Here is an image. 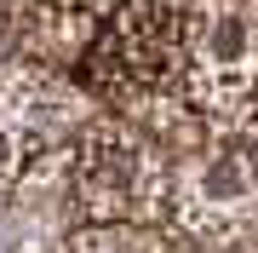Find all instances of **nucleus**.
I'll list each match as a JSON object with an SVG mask.
<instances>
[{"mask_svg": "<svg viewBox=\"0 0 258 253\" xmlns=\"http://www.w3.org/2000/svg\"><path fill=\"white\" fill-rule=\"evenodd\" d=\"M98 115L92 92L69 69L35 58H0V196L63 190L75 144Z\"/></svg>", "mask_w": 258, "mask_h": 253, "instance_id": "nucleus-1", "label": "nucleus"}, {"mask_svg": "<svg viewBox=\"0 0 258 253\" xmlns=\"http://www.w3.org/2000/svg\"><path fill=\"white\" fill-rule=\"evenodd\" d=\"M178 190V161L126 115L98 110L75 144L63 207L69 225H166Z\"/></svg>", "mask_w": 258, "mask_h": 253, "instance_id": "nucleus-2", "label": "nucleus"}, {"mask_svg": "<svg viewBox=\"0 0 258 253\" xmlns=\"http://www.w3.org/2000/svg\"><path fill=\"white\" fill-rule=\"evenodd\" d=\"M52 253H189V242L166 225H69Z\"/></svg>", "mask_w": 258, "mask_h": 253, "instance_id": "nucleus-5", "label": "nucleus"}, {"mask_svg": "<svg viewBox=\"0 0 258 253\" xmlns=\"http://www.w3.org/2000/svg\"><path fill=\"white\" fill-rule=\"evenodd\" d=\"M195 75L258 64V0H178Z\"/></svg>", "mask_w": 258, "mask_h": 253, "instance_id": "nucleus-4", "label": "nucleus"}, {"mask_svg": "<svg viewBox=\"0 0 258 253\" xmlns=\"http://www.w3.org/2000/svg\"><path fill=\"white\" fill-rule=\"evenodd\" d=\"M189 75L195 64L184 46L178 0H120L98 23L92 52L75 69V81L92 92V104L115 115H138L172 92H189Z\"/></svg>", "mask_w": 258, "mask_h": 253, "instance_id": "nucleus-3", "label": "nucleus"}]
</instances>
